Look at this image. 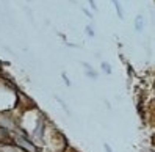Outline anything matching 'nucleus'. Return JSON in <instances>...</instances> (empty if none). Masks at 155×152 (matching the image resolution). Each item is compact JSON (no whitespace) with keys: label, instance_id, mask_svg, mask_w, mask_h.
I'll return each instance as SVG.
<instances>
[{"label":"nucleus","instance_id":"1","mask_svg":"<svg viewBox=\"0 0 155 152\" xmlns=\"http://www.w3.org/2000/svg\"><path fill=\"white\" fill-rule=\"evenodd\" d=\"M89 3H91V6H93L94 9H96V3H94V2H93V0H89Z\"/></svg>","mask_w":155,"mask_h":152},{"label":"nucleus","instance_id":"2","mask_svg":"<svg viewBox=\"0 0 155 152\" xmlns=\"http://www.w3.org/2000/svg\"><path fill=\"white\" fill-rule=\"evenodd\" d=\"M105 149H107V152H111V149H110V146H108V144H105Z\"/></svg>","mask_w":155,"mask_h":152}]
</instances>
